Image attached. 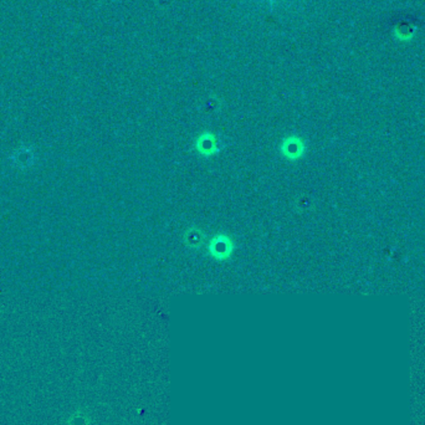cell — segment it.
<instances>
[{
    "label": "cell",
    "instance_id": "1",
    "mask_svg": "<svg viewBox=\"0 0 425 425\" xmlns=\"http://www.w3.org/2000/svg\"><path fill=\"white\" fill-rule=\"evenodd\" d=\"M207 249L210 258L221 263L232 258L235 250V242L229 235L219 233L210 239Z\"/></svg>",
    "mask_w": 425,
    "mask_h": 425
},
{
    "label": "cell",
    "instance_id": "2",
    "mask_svg": "<svg viewBox=\"0 0 425 425\" xmlns=\"http://www.w3.org/2000/svg\"><path fill=\"white\" fill-rule=\"evenodd\" d=\"M280 153L286 161H300L306 153V142L300 136H287L281 140Z\"/></svg>",
    "mask_w": 425,
    "mask_h": 425
},
{
    "label": "cell",
    "instance_id": "4",
    "mask_svg": "<svg viewBox=\"0 0 425 425\" xmlns=\"http://www.w3.org/2000/svg\"><path fill=\"white\" fill-rule=\"evenodd\" d=\"M205 240V234L203 230H200L197 226H190L185 230L183 235L184 245H187L190 249L202 248L203 242Z\"/></svg>",
    "mask_w": 425,
    "mask_h": 425
},
{
    "label": "cell",
    "instance_id": "3",
    "mask_svg": "<svg viewBox=\"0 0 425 425\" xmlns=\"http://www.w3.org/2000/svg\"><path fill=\"white\" fill-rule=\"evenodd\" d=\"M194 150L198 152L200 156L204 157V158L216 156L221 152V148H219V140H218L216 133L209 132V131L202 132L195 138Z\"/></svg>",
    "mask_w": 425,
    "mask_h": 425
}]
</instances>
